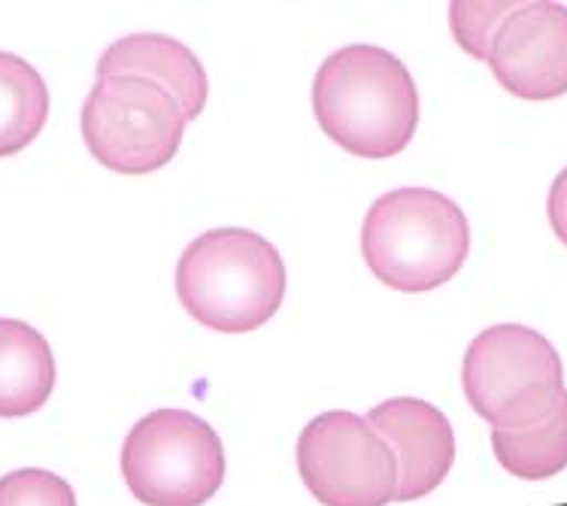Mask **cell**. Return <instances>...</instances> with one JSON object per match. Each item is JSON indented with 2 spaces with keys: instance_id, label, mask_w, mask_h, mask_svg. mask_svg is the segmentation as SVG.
I'll list each match as a JSON object with an SVG mask.
<instances>
[{
  "instance_id": "cell-8",
  "label": "cell",
  "mask_w": 567,
  "mask_h": 506,
  "mask_svg": "<svg viewBox=\"0 0 567 506\" xmlns=\"http://www.w3.org/2000/svg\"><path fill=\"white\" fill-rule=\"evenodd\" d=\"M488 68L501 89L528 104L567 94V7L519 3L498 28L488 49Z\"/></svg>"
},
{
  "instance_id": "cell-2",
  "label": "cell",
  "mask_w": 567,
  "mask_h": 506,
  "mask_svg": "<svg viewBox=\"0 0 567 506\" xmlns=\"http://www.w3.org/2000/svg\"><path fill=\"white\" fill-rule=\"evenodd\" d=\"M176 295L209 331L249 334L282 307L286 265L255 230L213 228L186 246L176 265Z\"/></svg>"
},
{
  "instance_id": "cell-16",
  "label": "cell",
  "mask_w": 567,
  "mask_h": 506,
  "mask_svg": "<svg viewBox=\"0 0 567 506\" xmlns=\"http://www.w3.org/2000/svg\"><path fill=\"white\" fill-rule=\"evenodd\" d=\"M546 213H549L553 234L567 246V167L553 179L549 200H546Z\"/></svg>"
},
{
  "instance_id": "cell-1",
  "label": "cell",
  "mask_w": 567,
  "mask_h": 506,
  "mask_svg": "<svg viewBox=\"0 0 567 506\" xmlns=\"http://www.w3.org/2000/svg\"><path fill=\"white\" fill-rule=\"evenodd\" d=\"M322 134L355 158H394L419 127V89L401 58L380 47H343L313 80Z\"/></svg>"
},
{
  "instance_id": "cell-15",
  "label": "cell",
  "mask_w": 567,
  "mask_h": 506,
  "mask_svg": "<svg viewBox=\"0 0 567 506\" xmlns=\"http://www.w3.org/2000/svg\"><path fill=\"white\" fill-rule=\"evenodd\" d=\"M0 506H76V495L59 473L22 467L0 476Z\"/></svg>"
},
{
  "instance_id": "cell-11",
  "label": "cell",
  "mask_w": 567,
  "mask_h": 506,
  "mask_svg": "<svg viewBox=\"0 0 567 506\" xmlns=\"http://www.w3.org/2000/svg\"><path fill=\"white\" fill-rule=\"evenodd\" d=\"M55 355L31 324L0 319V419H24L55 389Z\"/></svg>"
},
{
  "instance_id": "cell-10",
  "label": "cell",
  "mask_w": 567,
  "mask_h": 506,
  "mask_svg": "<svg viewBox=\"0 0 567 506\" xmlns=\"http://www.w3.org/2000/svg\"><path fill=\"white\" fill-rule=\"evenodd\" d=\"M110 76H140L162 85L188 122H195L209 101V80L200 58L174 37L131 34L116 40L97 61V80Z\"/></svg>"
},
{
  "instance_id": "cell-5",
  "label": "cell",
  "mask_w": 567,
  "mask_h": 506,
  "mask_svg": "<svg viewBox=\"0 0 567 506\" xmlns=\"http://www.w3.org/2000/svg\"><path fill=\"white\" fill-rule=\"evenodd\" d=\"M122 476L146 506H204L225 483L219 434L186 410H155L131 427Z\"/></svg>"
},
{
  "instance_id": "cell-3",
  "label": "cell",
  "mask_w": 567,
  "mask_h": 506,
  "mask_svg": "<svg viewBox=\"0 0 567 506\" xmlns=\"http://www.w3.org/2000/svg\"><path fill=\"white\" fill-rule=\"evenodd\" d=\"M471 252L462 207L431 188H394L364 216L361 255L382 286L425 295L446 286Z\"/></svg>"
},
{
  "instance_id": "cell-12",
  "label": "cell",
  "mask_w": 567,
  "mask_h": 506,
  "mask_svg": "<svg viewBox=\"0 0 567 506\" xmlns=\"http://www.w3.org/2000/svg\"><path fill=\"white\" fill-rule=\"evenodd\" d=\"M49 118L47 80L24 58L0 52V158L24 152Z\"/></svg>"
},
{
  "instance_id": "cell-9",
  "label": "cell",
  "mask_w": 567,
  "mask_h": 506,
  "mask_svg": "<svg viewBox=\"0 0 567 506\" xmlns=\"http://www.w3.org/2000/svg\"><path fill=\"white\" fill-rule=\"evenodd\" d=\"M398 458V500H422L450 476L455 434L450 419L429 401L392 397L364 415Z\"/></svg>"
},
{
  "instance_id": "cell-7",
  "label": "cell",
  "mask_w": 567,
  "mask_h": 506,
  "mask_svg": "<svg viewBox=\"0 0 567 506\" xmlns=\"http://www.w3.org/2000/svg\"><path fill=\"white\" fill-rule=\"evenodd\" d=\"M298 473L322 506L398 500V458L380 431L347 410L316 415L298 437Z\"/></svg>"
},
{
  "instance_id": "cell-13",
  "label": "cell",
  "mask_w": 567,
  "mask_h": 506,
  "mask_svg": "<svg viewBox=\"0 0 567 506\" xmlns=\"http://www.w3.org/2000/svg\"><path fill=\"white\" fill-rule=\"evenodd\" d=\"M492 452L509 476L528 483L549 479L567 467V389L544 422L525 431H492Z\"/></svg>"
},
{
  "instance_id": "cell-4",
  "label": "cell",
  "mask_w": 567,
  "mask_h": 506,
  "mask_svg": "<svg viewBox=\"0 0 567 506\" xmlns=\"http://www.w3.org/2000/svg\"><path fill=\"white\" fill-rule=\"evenodd\" d=\"M464 397L492 431H525L544 422L565 394L556 345L525 324H495L467 345Z\"/></svg>"
},
{
  "instance_id": "cell-14",
  "label": "cell",
  "mask_w": 567,
  "mask_h": 506,
  "mask_svg": "<svg viewBox=\"0 0 567 506\" xmlns=\"http://www.w3.org/2000/svg\"><path fill=\"white\" fill-rule=\"evenodd\" d=\"M519 10V3L509 0H455L450 3V24L455 43L476 61H488L492 40L498 34L509 12Z\"/></svg>"
},
{
  "instance_id": "cell-6",
  "label": "cell",
  "mask_w": 567,
  "mask_h": 506,
  "mask_svg": "<svg viewBox=\"0 0 567 506\" xmlns=\"http://www.w3.org/2000/svg\"><path fill=\"white\" fill-rule=\"evenodd\" d=\"M80 122L94 162L122 176H146L167 167L188 125L174 97L140 76L94 82Z\"/></svg>"
}]
</instances>
